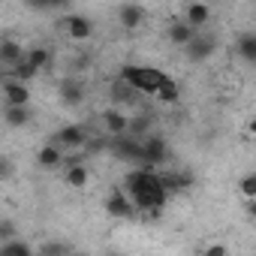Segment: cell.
<instances>
[{"mask_svg":"<svg viewBox=\"0 0 256 256\" xmlns=\"http://www.w3.org/2000/svg\"><path fill=\"white\" fill-rule=\"evenodd\" d=\"M151 126H154L151 114H136V118H130V136H136V139L151 136Z\"/></svg>","mask_w":256,"mask_h":256,"instance_id":"obj_21","label":"cell"},{"mask_svg":"<svg viewBox=\"0 0 256 256\" xmlns=\"http://www.w3.org/2000/svg\"><path fill=\"white\" fill-rule=\"evenodd\" d=\"M160 178H163V187H166L169 193H178V190H187V187L193 184V178H190L187 172H163Z\"/></svg>","mask_w":256,"mask_h":256,"instance_id":"obj_20","label":"cell"},{"mask_svg":"<svg viewBox=\"0 0 256 256\" xmlns=\"http://www.w3.org/2000/svg\"><path fill=\"white\" fill-rule=\"evenodd\" d=\"M6 238H16V226L12 220H0V241H6Z\"/></svg>","mask_w":256,"mask_h":256,"instance_id":"obj_27","label":"cell"},{"mask_svg":"<svg viewBox=\"0 0 256 256\" xmlns=\"http://www.w3.org/2000/svg\"><path fill=\"white\" fill-rule=\"evenodd\" d=\"M28 60H30L36 70H46V66L52 64V52H48V48H42V46H36V48H28Z\"/></svg>","mask_w":256,"mask_h":256,"instance_id":"obj_23","label":"cell"},{"mask_svg":"<svg viewBox=\"0 0 256 256\" xmlns=\"http://www.w3.org/2000/svg\"><path fill=\"white\" fill-rule=\"evenodd\" d=\"M196 28L187 22V18H175L169 28H166V40H169V46H175V48H187L193 40H196Z\"/></svg>","mask_w":256,"mask_h":256,"instance_id":"obj_7","label":"cell"},{"mask_svg":"<svg viewBox=\"0 0 256 256\" xmlns=\"http://www.w3.org/2000/svg\"><path fill=\"white\" fill-rule=\"evenodd\" d=\"M154 100H160L163 106H178V100H181V88H178V82L175 78H163V84H160V90H157V96Z\"/></svg>","mask_w":256,"mask_h":256,"instance_id":"obj_19","label":"cell"},{"mask_svg":"<svg viewBox=\"0 0 256 256\" xmlns=\"http://www.w3.org/2000/svg\"><path fill=\"white\" fill-rule=\"evenodd\" d=\"M169 160V145H166V139L163 136H145L142 139V163L145 166H160V163H166Z\"/></svg>","mask_w":256,"mask_h":256,"instance_id":"obj_5","label":"cell"},{"mask_svg":"<svg viewBox=\"0 0 256 256\" xmlns=\"http://www.w3.org/2000/svg\"><path fill=\"white\" fill-rule=\"evenodd\" d=\"M52 142H58L64 151H78V148L90 145V136H88V130L82 124H66V126H60V130L54 133Z\"/></svg>","mask_w":256,"mask_h":256,"instance_id":"obj_3","label":"cell"},{"mask_svg":"<svg viewBox=\"0 0 256 256\" xmlns=\"http://www.w3.org/2000/svg\"><path fill=\"white\" fill-rule=\"evenodd\" d=\"M60 102L78 108V106L84 102V88H82L78 82H64V84H60Z\"/></svg>","mask_w":256,"mask_h":256,"instance_id":"obj_17","label":"cell"},{"mask_svg":"<svg viewBox=\"0 0 256 256\" xmlns=\"http://www.w3.org/2000/svg\"><path fill=\"white\" fill-rule=\"evenodd\" d=\"M64 30H66L70 40L84 42V40L94 36V22H90L88 16H66V18H64Z\"/></svg>","mask_w":256,"mask_h":256,"instance_id":"obj_8","label":"cell"},{"mask_svg":"<svg viewBox=\"0 0 256 256\" xmlns=\"http://www.w3.org/2000/svg\"><path fill=\"white\" fill-rule=\"evenodd\" d=\"M247 214L256 217V199H247Z\"/></svg>","mask_w":256,"mask_h":256,"instance_id":"obj_32","label":"cell"},{"mask_svg":"<svg viewBox=\"0 0 256 256\" xmlns=\"http://www.w3.org/2000/svg\"><path fill=\"white\" fill-rule=\"evenodd\" d=\"M184 18H187L196 30H202V28L211 22V6L205 4V0H190L187 10H184Z\"/></svg>","mask_w":256,"mask_h":256,"instance_id":"obj_13","label":"cell"},{"mask_svg":"<svg viewBox=\"0 0 256 256\" xmlns=\"http://www.w3.org/2000/svg\"><path fill=\"white\" fill-rule=\"evenodd\" d=\"M12 175V160H4V169H0V181H10Z\"/></svg>","mask_w":256,"mask_h":256,"instance_id":"obj_29","label":"cell"},{"mask_svg":"<svg viewBox=\"0 0 256 256\" xmlns=\"http://www.w3.org/2000/svg\"><path fill=\"white\" fill-rule=\"evenodd\" d=\"M247 136H250V139H256V114L247 120Z\"/></svg>","mask_w":256,"mask_h":256,"instance_id":"obj_30","label":"cell"},{"mask_svg":"<svg viewBox=\"0 0 256 256\" xmlns=\"http://www.w3.org/2000/svg\"><path fill=\"white\" fill-rule=\"evenodd\" d=\"M70 250H72L70 244H42V247H36V253H42V256H64Z\"/></svg>","mask_w":256,"mask_h":256,"instance_id":"obj_25","label":"cell"},{"mask_svg":"<svg viewBox=\"0 0 256 256\" xmlns=\"http://www.w3.org/2000/svg\"><path fill=\"white\" fill-rule=\"evenodd\" d=\"M36 72H40V70L24 58V60H18L16 66H10V72H6V76H16V78H22V82H34V78H36Z\"/></svg>","mask_w":256,"mask_h":256,"instance_id":"obj_22","label":"cell"},{"mask_svg":"<svg viewBox=\"0 0 256 256\" xmlns=\"http://www.w3.org/2000/svg\"><path fill=\"white\" fill-rule=\"evenodd\" d=\"M0 90H4V106H30V88H28V82H22L16 76H6L4 84H0Z\"/></svg>","mask_w":256,"mask_h":256,"instance_id":"obj_4","label":"cell"},{"mask_svg":"<svg viewBox=\"0 0 256 256\" xmlns=\"http://www.w3.org/2000/svg\"><path fill=\"white\" fill-rule=\"evenodd\" d=\"M235 54L244 64H256V34H238L235 36Z\"/></svg>","mask_w":256,"mask_h":256,"instance_id":"obj_16","label":"cell"},{"mask_svg":"<svg viewBox=\"0 0 256 256\" xmlns=\"http://www.w3.org/2000/svg\"><path fill=\"white\" fill-rule=\"evenodd\" d=\"M120 78L124 82H130L139 94H148V96H157V90H160V84H163V72L160 70H154V66H142V64H126L124 70H120Z\"/></svg>","mask_w":256,"mask_h":256,"instance_id":"obj_1","label":"cell"},{"mask_svg":"<svg viewBox=\"0 0 256 256\" xmlns=\"http://www.w3.org/2000/svg\"><path fill=\"white\" fill-rule=\"evenodd\" d=\"M202 253H205V256H226V253H229V247H226V244H217V241H214V244L202 247Z\"/></svg>","mask_w":256,"mask_h":256,"instance_id":"obj_26","label":"cell"},{"mask_svg":"<svg viewBox=\"0 0 256 256\" xmlns=\"http://www.w3.org/2000/svg\"><path fill=\"white\" fill-rule=\"evenodd\" d=\"M64 166H66V184L70 187H76V190H84L88 187V181H90V172L82 166V157H66L64 160Z\"/></svg>","mask_w":256,"mask_h":256,"instance_id":"obj_10","label":"cell"},{"mask_svg":"<svg viewBox=\"0 0 256 256\" xmlns=\"http://www.w3.org/2000/svg\"><path fill=\"white\" fill-rule=\"evenodd\" d=\"M24 6H28V10H36V12H48V10H52L48 0H24Z\"/></svg>","mask_w":256,"mask_h":256,"instance_id":"obj_28","label":"cell"},{"mask_svg":"<svg viewBox=\"0 0 256 256\" xmlns=\"http://www.w3.org/2000/svg\"><path fill=\"white\" fill-rule=\"evenodd\" d=\"M36 247H30L28 241L22 238H6V241H0V256H34Z\"/></svg>","mask_w":256,"mask_h":256,"instance_id":"obj_18","label":"cell"},{"mask_svg":"<svg viewBox=\"0 0 256 256\" xmlns=\"http://www.w3.org/2000/svg\"><path fill=\"white\" fill-rule=\"evenodd\" d=\"M145 6H139V4H120V10H118V24L124 28V30H139L142 24H145Z\"/></svg>","mask_w":256,"mask_h":256,"instance_id":"obj_9","label":"cell"},{"mask_svg":"<svg viewBox=\"0 0 256 256\" xmlns=\"http://www.w3.org/2000/svg\"><path fill=\"white\" fill-rule=\"evenodd\" d=\"M24 58H28V52H24L22 42H16V40H4V42H0V64H4L6 70L16 66V64L24 60Z\"/></svg>","mask_w":256,"mask_h":256,"instance_id":"obj_15","label":"cell"},{"mask_svg":"<svg viewBox=\"0 0 256 256\" xmlns=\"http://www.w3.org/2000/svg\"><path fill=\"white\" fill-rule=\"evenodd\" d=\"M102 208H106V214H108V217H114V220H126V217H133V214L139 211V208H136V202H133V196L126 193V190H120V187L108 193V199H106V205H102Z\"/></svg>","mask_w":256,"mask_h":256,"instance_id":"obj_2","label":"cell"},{"mask_svg":"<svg viewBox=\"0 0 256 256\" xmlns=\"http://www.w3.org/2000/svg\"><path fill=\"white\" fill-rule=\"evenodd\" d=\"M238 193H241L244 199H256V172H250V175H244V178L238 181Z\"/></svg>","mask_w":256,"mask_h":256,"instance_id":"obj_24","label":"cell"},{"mask_svg":"<svg viewBox=\"0 0 256 256\" xmlns=\"http://www.w3.org/2000/svg\"><path fill=\"white\" fill-rule=\"evenodd\" d=\"M100 124H102V133L106 136H124V133H130V114H126L124 108H106L100 114Z\"/></svg>","mask_w":256,"mask_h":256,"instance_id":"obj_6","label":"cell"},{"mask_svg":"<svg viewBox=\"0 0 256 256\" xmlns=\"http://www.w3.org/2000/svg\"><path fill=\"white\" fill-rule=\"evenodd\" d=\"M48 4H52V10H66L72 0H48Z\"/></svg>","mask_w":256,"mask_h":256,"instance_id":"obj_31","label":"cell"},{"mask_svg":"<svg viewBox=\"0 0 256 256\" xmlns=\"http://www.w3.org/2000/svg\"><path fill=\"white\" fill-rule=\"evenodd\" d=\"M214 48H217V40H214V36H199V34H196V40H193L184 52H187V58H190L193 64H202V60H208V58L214 54Z\"/></svg>","mask_w":256,"mask_h":256,"instance_id":"obj_11","label":"cell"},{"mask_svg":"<svg viewBox=\"0 0 256 256\" xmlns=\"http://www.w3.org/2000/svg\"><path fill=\"white\" fill-rule=\"evenodd\" d=\"M64 160H66V154H64V148L58 142H48V145H42L36 151V163L42 169H58V166H64Z\"/></svg>","mask_w":256,"mask_h":256,"instance_id":"obj_12","label":"cell"},{"mask_svg":"<svg viewBox=\"0 0 256 256\" xmlns=\"http://www.w3.org/2000/svg\"><path fill=\"white\" fill-rule=\"evenodd\" d=\"M4 120H6V126L22 130V126H28L34 120V112H30V106H4Z\"/></svg>","mask_w":256,"mask_h":256,"instance_id":"obj_14","label":"cell"}]
</instances>
